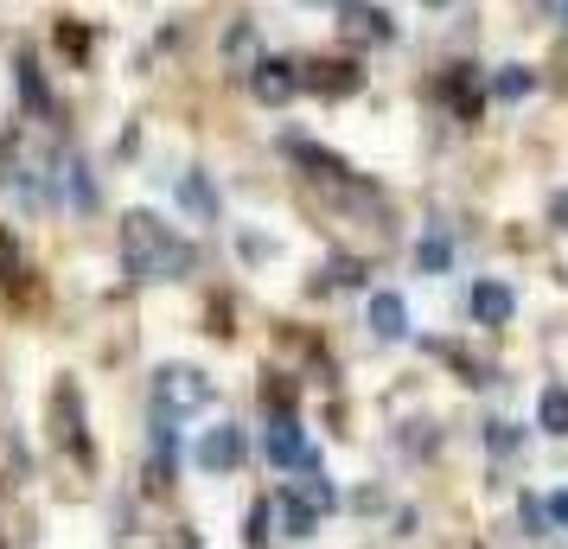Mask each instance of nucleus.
Here are the masks:
<instances>
[{"label": "nucleus", "instance_id": "obj_6", "mask_svg": "<svg viewBox=\"0 0 568 549\" xmlns=\"http://www.w3.org/2000/svg\"><path fill=\"white\" fill-rule=\"evenodd\" d=\"M466 314H473V326H511L517 319V294L511 282H473V294H466Z\"/></svg>", "mask_w": 568, "mask_h": 549}, {"label": "nucleus", "instance_id": "obj_19", "mask_svg": "<svg viewBox=\"0 0 568 549\" xmlns=\"http://www.w3.org/2000/svg\"><path fill=\"white\" fill-rule=\"evenodd\" d=\"M549 211H556V224L568 231V192H556V205H549Z\"/></svg>", "mask_w": 568, "mask_h": 549}, {"label": "nucleus", "instance_id": "obj_1", "mask_svg": "<svg viewBox=\"0 0 568 549\" xmlns=\"http://www.w3.org/2000/svg\"><path fill=\"white\" fill-rule=\"evenodd\" d=\"M122 262L134 282H180V275H192V243L173 224H160L154 211H129L122 217Z\"/></svg>", "mask_w": 568, "mask_h": 549}, {"label": "nucleus", "instance_id": "obj_20", "mask_svg": "<svg viewBox=\"0 0 568 549\" xmlns=\"http://www.w3.org/2000/svg\"><path fill=\"white\" fill-rule=\"evenodd\" d=\"M428 7H447V0H428Z\"/></svg>", "mask_w": 568, "mask_h": 549}, {"label": "nucleus", "instance_id": "obj_13", "mask_svg": "<svg viewBox=\"0 0 568 549\" xmlns=\"http://www.w3.org/2000/svg\"><path fill=\"white\" fill-rule=\"evenodd\" d=\"M180 199L199 211V217H211V224H217V192L205 185V173H185V180H180Z\"/></svg>", "mask_w": 568, "mask_h": 549}, {"label": "nucleus", "instance_id": "obj_12", "mask_svg": "<svg viewBox=\"0 0 568 549\" xmlns=\"http://www.w3.org/2000/svg\"><path fill=\"white\" fill-rule=\"evenodd\" d=\"M282 523H287V537H307V530H320V511L287 486V492H282Z\"/></svg>", "mask_w": 568, "mask_h": 549}, {"label": "nucleus", "instance_id": "obj_10", "mask_svg": "<svg viewBox=\"0 0 568 549\" xmlns=\"http://www.w3.org/2000/svg\"><path fill=\"white\" fill-rule=\"evenodd\" d=\"M415 268H422V275H447V268H454V243H447V236H422V243H415Z\"/></svg>", "mask_w": 568, "mask_h": 549}, {"label": "nucleus", "instance_id": "obj_7", "mask_svg": "<svg viewBox=\"0 0 568 549\" xmlns=\"http://www.w3.org/2000/svg\"><path fill=\"white\" fill-rule=\"evenodd\" d=\"M250 90H256L262 103H287V96L301 90V78H294V64H287V58H262L256 71H250Z\"/></svg>", "mask_w": 568, "mask_h": 549}, {"label": "nucleus", "instance_id": "obj_18", "mask_svg": "<svg viewBox=\"0 0 568 549\" xmlns=\"http://www.w3.org/2000/svg\"><path fill=\"white\" fill-rule=\"evenodd\" d=\"M7 275H13V236L0 231V282H7Z\"/></svg>", "mask_w": 568, "mask_h": 549}, {"label": "nucleus", "instance_id": "obj_9", "mask_svg": "<svg viewBox=\"0 0 568 549\" xmlns=\"http://www.w3.org/2000/svg\"><path fill=\"white\" fill-rule=\"evenodd\" d=\"M537 428H542V435H568V384H549V390H542Z\"/></svg>", "mask_w": 568, "mask_h": 549}, {"label": "nucleus", "instance_id": "obj_11", "mask_svg": "<svg viewBox=\"0 0 568 549\" xmlns=\"http://www.w3.org/2000/svg\"><path fill=\"white\" fill-rule=\"evenodd\" d=\"M345 27L358 32V39H389V13L384 7H358V0H345Z\"/></svg>", "mask_w": 568, "mask_h": 549}, {"label": "nucleus", "instance_id": "obj_15", "mask_svg": "<svg viewBox=\"0 0 568 549\" xmlns=\"http://www.w3.org/2000/svg\"><path fill=\"white\" fill-rule=\"evenodd\" d=\"M486 447L505 460V454H517V447H524V428H517V421H486Z\"/></svg>", "mask_w": 568, "mask_h": 549}, {"label": "nucleus", "instance_id": "obj_8", "mask_svg": "<svg viewBox=\"0 0 568 549\" xmlns=\"http://www.w3.org/2000/svg\"><path fill=\"white\" fill-rule=\"evenodd\" d=\"M530 90H537V71L530 64H498V78H491V96L498 103H524Z\"/></svg>", "mask_w": 568, "mask_h": 549}, {"label": "nucleus", "instance_id": "obj_2", "mask_svg": "<svg viewBox=\"0 0 568 549\" xmlns=\"http://www.w3.org/2000/svg\"><path fill=\"white\" fill-rule=\"evenodd\" d=\"M211 396H217V384L199 365H160L154 370V416H166V421L211 409Z\"/></svg>", "mask_w": 568, "mask_h": 549}, {"label": "nucleus", "instance_id": "obj_4", "mask_svg": "<svg viewBox=\"0 0 568 549\" xmlns=\"http://www.w3.org/2000/svg\"><path fill=\"white\" fill-rule=\"evenodd\" d=\"M243 454H250V441H243V428H231V421L205 428L199 447H192V460H199L205 472H236V467H243Z\"/></svg>", "mask_w": 568, "mask_h": 549}, {"label": "nucleus", "instance_id": "obj_16", "mask_svg": "<svg viewBox=\"0 0 568 549\" xmlns=\"http://www.w3.org/2000/svg\"><path fill=\"white\" fill-rule=\"evenodd\" d=\"M542 518L556 523V530H568V492H549V505H542Z\"/></svg>", "mask_w": 568, "mask_h": 549}, {"label": "nucleus", "instance_id": "obj_21", "mask_svg": "<svg viewBox=\"0 0 568 549\" xmlns=\"http://www.w3.org/2000/svg\"><path fill=\"white\" fill-rule=\"evenodd\" d=\"M562 13H568V7H562Z\"/></svg>", "mask_w": 568, "mask_h": 549}, {"label": "nucleus", "instance_id": "obj_5", "mask_svg": "<svg viewBox=\"0 0 568 549\" xmlns=\"http://www.w3.org/2000/svg\"><path fill=\"white\" fill-rule=\"evenodd\" d=\"M364 326H371L384 345L409 339V326H415V319H409V301H403L396 288H377L371 301H364Z\"/></svg>", "mask_w": 568, "mask_h": 549}, {"label": "nucleus", "instance_id": "obj_17", "mask_svg": "<svg viewBox=\"0 0 568 549\" xmlns=\"http://www.w3.org/2000/svg\"><path fill=\"white\" fill-rule=\"evenodd\" d=\"M524 523H530V537H542V505L537 498H524Z\"/></svg>", "mask_w": 568, "mask_h": 549}, {"label": "nucleus", "instance_id": "obj_14", "mask_svg": "<svg viewBox=\"0 0 568 549\" xmlns=\"http://www.w3.org/2000/svg\"><path fill=\"white\" fill-rule=\"evenodd\" d=\"M313 90H333V96H345V90H358V71L352 64H313Z\"/></svg>", "mask_w": 568, "mask_h": 549}, {"label": "nucleus", "instance_id": "obj_3", "mask_svg": "<svg viewBox=\"0 0 568 549\" xmlns=\"http://www.w3.org/2000/svg\"><path fill=\"white\" fill-rule=\"evenodd\" d=\"M262 454H268V467H287V472H313V467H320V454L307 447L301 421H287V416L268 421V435H262Z\"/></svg>", "mask_w": 568, "mask_h": 549}]
</instances>
